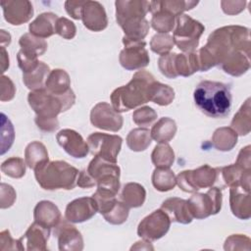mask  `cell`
<instances>
[{"label":"cell","mask_w":251,"mask_h":251,"mask_svg":"<svg viewBox=\"0 0 251 251\" xmlns=\"http://www.w3.org/2000/svg\"><path fill=\"white\" fill-rule=\"evenodd\" d=\"M250 29L241 25H227L214 30L205 46L197 53L199 72H206L215 66H221L233 51L250 54Z\"/></svg>","instance_id":"6da1fadb"},{"label":"cell","mask_w":251,"mask_h":251,"mask_svg":"<svg viewBox=\"0 0 251 251\" xmlns=\"http://www.w3.org/2000/svg\"><path fill=\"white\" fill-rule=\"evenodd\" d=\"M193 98L196 107L206 116L214 119L226 118L231 109L230 88L220 81L202 80L197 84Z\"/></svg>","instance_id":"7a4b0ae2"},{"label":"cell","mask_w":251,"mask_h":251,"mask_svg":"<svg viewBox=\"0 0 251 251\" xmlns=\"http://www.w3.org/2000/svg\"><path fill=\"white\" fill-rule=\"evenodd\" d=\"M155 77L147 71L136 72L131 80L116 88L111 94L113 108L119 112H127L150 101L149 93Z\"/></svg>","instance_id":"3957f363"},{"label":"cell","mask_w":251,"mask_h":251,"mask_svg":"<svg viewBox=\"0 0 251 251\" xmlns=\"http://www.w3.org/2000/svg\"><path fill=\"white\" fill-rule=\"evenodd\" d=\"M116 20L128 38L143 40L149 31V22L145 19L150 10V2L144 0H118Z\"/></svg>","instance_id":"277c9868"},{"label":"cell","mask_w":251,"mask_h":251,"mask_svg":"<svg viewBox=\"0 0 251 251\" xmlns=\"http://www.w3.org/2000/svg\"><path fill=\"white\" fill-rule=\"evenodd\" d=\"M78 170L65 161L46 162L34 170L37 183L46 190L73 189L76 185Z\"/></svg>","instance_id":"5b68a950"},{"label":"cell","mask_w":251,"mask_h":251,"mask_svg":"<svg viewBox=\"0 0 251 251\" xmlns=\"http://www.w3.org/2000/svg\"><path fill=\"white\" fill-rule=\"evenodd\" d=\"M27 101L37 118L55 119L60 113L69 110L75 104V95L73 90L64 95H55L42 88L30 91Z\"/></svg>","instance_id":"8992f818"},{"label":"cell","mask_w":251,"mask_h":251,"mask_svg":"<svg viewBox=\"0 0 251 251\" xmlns=\"http://www.w3.org/2000/svg\"><path fill=\"white\" fill-rule=\"evenodd\" d=\"M205 26L191 17L181 14L176 19V28L173 39L178 49L184 53L193 52L199 44V39Z\"/></svg>","instance_id":"52a82bcc"},{"label":"cell","mask_w":251,"mask_h":251,"mask_svg":"<svg viewBox=\"0 0 251 251\" xmlns=\"http://www.w3.org/2000/svg\"><path fill=\"white\" fill-rule=\"evenodd\" d=\"M86 171L95 180L97 188L118 194L120 190L121 170L117 163L95 156L90 161Z\"/></svg>","instance_id":"ba28073f"},{"label":"cell","mask_w":251,"mask_h":251,"mask_svg":"<svg viewBox=\"0 0 251 251\" xmlns=\"http://www.w3.org/2000/svg\"><path fill=\"white\" fill-rule=\"evenodd\" d=\"M223 194L221 188L211 186L205 193L194 192L187 200L188 209L193 218L202 220L221 211Z\"/></svg>","instance_id":"9c48e42d"},{"label":"cell","mask_w":251,"mask_h":251,"mask_svg":"<svg viewBox=\"0 0 251 251\" xmlns=\"http://www.w3.org/2000/svg\"><path fill=\"white\" fill-rule=\"evenodd\" d=\"M217 178L216 168L203 165L195 170H186L176 176V184L184 192L194 193L201 188L211 187Z\"/></svg>","instance_id":"30bf717a"},{"label":"cell","mask_w":251,"mask_h":251,"mask_svg":"<svg viewBox=\"0 0 251 251\" xmlns=\"http://www.w3.org/2000/svg\"><path fill=\"white\" fill-rule=\"evenodd\" d=\"M89 152L109 162L117 163L118 154L122 148L123 139L116 134L93 132L87 137Z\"/></svg>","instance_id":"8fae6325"},{"label":"cell","mask_w":251,"mask_h":251,"mask_svg":"<svg viewBox=\"0 0 251 251\" xmlns=\"http://www.w3.org/2000/svg\"><path fill=\"white\" fill-rule=\"evenodd\" d=\"M125 48L121 51L119 61L121 66L127 71H135L148 66L150 58L145 49L146 42L123 37Z\"/></svg>","instance_id":"7c38bea8"},{"label":"cell","mask_w":251,"mask_h":251,"mask_svg":"<svg viewBox=\"0 0 251 251\" xmlns=\"http://www.w3.org/2000/svg\"><path fill=\"white\" fill-rule=\"evenodd\" d=\"M171 220L162 210L158 209L146 216L137 226V234L148 241H155L162 238L170 229Z\"/></svg>","instance_id":"4fadbf2b"},{"label":"cell","mask_w":251,"mask_h":251,"mask_svg":"<svg viewBox=\"0 0 251 251\" xmlns=\"http://www.w3.org/2000/svg\"><path fill=\"white\" fill-rule=\"evenodd\" d=\"M90 122L95 127L113 132L119 131L124 124L121 114L107 102H99L92 108Z\"/></svg>","instance_id":"5bb4252c"},{"label":"cell","mask_w":251,"mask_h":251,"mask_svg":"<svg viewBox=\"0 0 251 251\" xmlns=\"http://www.w3.org/2000/svg\"><path fill=\"white\" fill-rule=\"evenodd\" d=\"M217 178L219 181V188L241 186L250 189L251 170H245L237 164H231L226 167L216 168Z\"/></svg>","instance_id":"9a60e30c"},{"label":"cell","mask_w":251,"mask_h":251,"mask_svg":"<svg viewBox=\"0 0 251 251\" xmlns=\"http://www.w3.org/2000/svg\"><path fill=\"white\" fill-rule=\"evenodd\" d=\"M97 212V205L92 197H80L67 205L65 218L69 223L78 224L90 220Z\"/></svg>","instance_id":"2e32d148"},{"label":"cell","mask_w":251,"mask_h":251,"mask_svg":"<svg viewBox=\"0 0 251 251\" xmlns=\"http://www.w3.org/2000/svg\"><path fill=\"white\" fill-rule=\"evenodd\" d=\"M5 20L13 25H21L28 22L33 15V8L27 0L1 1Z\"/></svg>","instance_id":"e0dca14e"},{"label":"cell","mask_w":251,"mask_h":251,"mask_svg":"<svg viewBox=\"0 0 251 251\" xmlns=\"http://www.w3.org/2000/svg\"><path fill=\"white\" fill-rule=\"evenodd\" d=\"M56 139L58 144L72 157L84 158L89 153V147L87 142L84 141L82 136L75 130L65 128L60 130Z\"/></svg>","instance_id":"ac0fdd59"},{"label":"cell","mask_w":251,"mask_h":251,"mask_svg":"<svg viewBox=\"0 0 251 251\" xmlns=\"http://www.w3.org/2000/svg\"><path fill=\"white\" fill-rule=\"evenodd\" d=\"M55 235L58 239L60 251H81L83 238L78 229L67 222L61 221L55 227Z\"/></svg>","instance_id":"d6986e66"},{"label":"cell","mask_w":251,"mask_h":251,"mask_svg":"<svg viewBox=\"0 0 251 251\" xmlns=\"http://www.w3.org/2000/svg\"><path fill=\"white\" fill-rule=\"evenodd\" d=\"M50 229L36 222H33L25 233L19 238L21 250H47V241Z\"/></svg>","instance_id":"ffe728a7"},{"label":"cell","mask_w":251,"mask_h":251,"mask_svg":"<svg viewBox=\"0 0 251 251\" xmlns=\"http://www.w3.org/2000/svg\"><path fill=\"white\" fill-rule=\"evenodd\" d=\"M81 20L83 25L91 31H101L108 25V18L104 7L98 1H85Z\"/></svg>","instance_id":"44dd1931"},{"label":"cell","mask_w":251,"mask_h":251,"mask_svg":"<svg viewBox=\"0 0 251 251\" xmlns=\"http://www.w3.org/2000/svg\"><path fill=\"white\" fill-rule=\"evenodd\" d=\"M229 205L232 214L240 220H248L251 217L250 189L234 186L229 190Z\"/></svg>","instance_id":"7402d4cb"},{"label":"cell","mask_w":251,"mask_h":251,"mask_svg":"<svg viewBox=\"0 0 251 251\" xmlns=\"http://www.w3.org/2000/svg\"><path fill=\"white\" fill-rule=\"evenodd\" d=\"M161 209L169 216L171 222L187 225L192 222V215L188 209L187 200L178 197L168 198L163 201Z\"/></svg>","instance_id":"603a6c76"},{"label":"cell","mask_w":251,"mask_h":251,"mask_svg":"<svg viewBox=\"0 0 251 251\" xmlns=\"http://www.w3.org/2000/svg\"><path fill=\"white\" fill-rule=\"evenodd\" d=\"M33 218L34 222L52 228L56 227L61 222V212L53 202L42 200L34 207Z\"/></svg>","instance_id":"cb8c5ba5"},{"label":"cell","mask_w":251,"mask_h":251,"mask_svg":"<svg viewBox=\"0 0 251 251\" xmlns=\"http://www.w3.org/2000/svg\"><path fill=\"white\" fill-rule=\"evenodd\" d=\"M221 68L232 76H240L250 69V54L233 51L224 60Z\"/></svg>","instance_id":"d4e9b609"},{"label":"cell","mask_w":251,"mask_h":251,"mask_svg":"<svg viewBox=\"0 0 251 251\" xmlns=\"http://www.w3.org/2000/svg\"><path fill=\"white\" fill-rule=\"evenodd\" d=\"M58 19V16L51 12L40 14L33 22L29 24V33L43 39L53 35L56 33L55 28Z\"/></svg>","instance_id":"484cf974"},{"label":"cell","mask_w":251,"mask_h":251,"mask_svg":"<svg viewBox=\"0 0 251 251\" xmlns=\"http://www.w3.org/2000/svg\"><path fill=\"white\" fill-rule=\"evenodd\" d=\"M149 12L152 14L150 24L156 31L159 33H168L174 29L176 19L174 14L156 6L154 1L150 2Z\"/></svg>","instance_id":"4316f807"},{"label":"cell","mask_w":251,"mask_h":251,"mask_svg":"<svg viewBox=\"0 0 251 251\" xmlns=\"http://www.w3.org/2000/svg\"><path fill=\"white\" fill-rule=\"evenodd\" d=\"M69 74L62 69L52 70L45 83V89L55 95H64L72 90Z\"/></svg>","instance_id":"83f0119b"},{"label":"cell","mask_w":251,"mask_h":251,"mask_svg":"<svg viewBox=\"0 0 251 251\" xmlns=\"http://www.w3.org/2000/svg\"><path fill=\"white\" fill-rule=\"evenodd\" d=\"M176 122L169 118H161L151 128L150 134L151 138L158 143H168L176 135Z\"/></svg>","instance_id":"f1b7e54d"},{"label":"cell","mask_w":251,"mask_h":251,"mask_svg":"<svg viewBox=\"0 0 251 251\" xmlns=\"http://www.w3.org/2000/svg\"><path fill=\"white\" fill-rule=\"evenodd\" d=\"M145 198V188L137 182H128L125 184L121 193V201L126 204L129 209L142 206Z\"/></svg>","instance_id":"f546056e"},{"label":"cell","mask_w":251,"mask_h":251,"mask_svg":"<svg viewBox=\"0 0 251 251\" xmlns=\"http://www.w3.org/2000/svg\"><path fill=\"white\" fill-rule=\"evenodd\" d=\"M50 72V68L47 64L44 62H39L38 66L33 71L23 74V81L25 85L31 91L42 89L45 87V83Z\"/></svg>","instance_id":"4dcf8cb0"},{"label":"cell","mask_w":251,"mask_h":251,"mask_svg":"<svg viewBox=\"0 0 251 251\" xmlns=\"http://www.w3.org/2000/svg\"><path fill=\"white\" fill-rule=\"evenodd\" d=\"M25 161L28 168L33 171L40 165L49 161L45 145L39 141H32L27 144L25 150Z\"/></svg>","instance_id":"1f68e13d"},{"label":"cell","mask_w":251,"mask_h":251,"mask_svg":"<svg viewBox=\"0 0 251 251\" xmlns=\"http://www.w3.org/2000/svg\"><path fill=\"white\" fill-rule=\"evenodd\" d=\"M237 136L231 127H219L212 135V144L219 151H230L237 143Z\"/></svg>","instance_id":"d6a6232c"},{"label":"cell","mask_w":251,"mask_h":251,"mask_svg":"<svg viewBox=\"0 0 251 251\" xmlns=\"http://www.w3.org/2000/svg\"><path fill=\"white\" fill-rule=\"evenodd\" d=\"M175 70L178 75L189 76L195 72H199V64L196 52H188L182 54H176Z\"/></svg>","instance_id":"836d02e7"},{"label":"cell","mask_w":251,"mask_h":251,"mask_svg":"<svg viewBox=\"0 0 251 251\" xmlns=\"http://www.w3.org/2000/svg\"><path fill=\"white\" fill-rule=\"evenodd\" d=\"M251 106L250 98L242 104L240 109L234 115L230 127L237 133V135H247L251 129Z\"/></svg>","instance_id":"e575fe53"},{"label":"cell","mask_w":251,"mask_h":251,"mask_svg":"<svg viewBox=\"0 0 251 251\" xmlns=\"http://www.w3.org/2000/svg\"><path fill=\"white\" fill-rule=\"evenodd\" d=\"M152 138L147 127H137L129 131L126 136V144L128 148L135 152L144 151L151 144Z\"/></svg>","instance_id":"d590c367"},{"label":"cell","mask_w":251,"mask_h":251,"mask_svg":"<svg viewBox=\"0 0 251 251\" xmlns=\"http://www.w3.org/2000/svg\"><path fill=\"white\" fill-rule=\"evenodd\" d=\"M152 184L158 191H169L176 185V176L170 169L156 168L152 174Z\"/></svg>","instance_id":"8d00e7d4"},{"label":"cell","mask_w":251,"mask_h":251,"mask_svg":"<svg viewBox=\"0 0 251 251\" xmlns=\"http://www.w3.org/2000/svg\"><path fill=\"white\" fill-rule=\"evenodd\" d=\"M19 44L21 50L26 54L38 57L47 50V42L43 38L36 37L30 33H25L20 37Z\"/></svg>","instance_id":"74e56055"},{"label":"cell","mask_w":251,"mask_h":251,"mask_svg":"<svg viewBox=\"0 0 251 251\" xmlns=\"http://www.w3.org/2000/svg\"><path fill=\"white\" fill-rule=\"evenodd\" d=\"M149 98L150 101L155 104L160 106H168L175 99V91L171 86L155 80L151 84Z\"/></svg>","instance_id":"f35d334b"},{"label":"cell","mask_w":251,"mask_h":251,"mask_svg":"<svg viewBox=\"0 0 251 251\" xmlns=\"http://www.w3.org/2000/svg\"><path fill=\"white\" fill-rule=\"evenodd\" d=\"M152 163L156 168L170 169L175 161V153L168 143H159L151 154Z\"/></svg>","instance_id":"ab89813d"},{"label":"cell","mask_w":251,"mask_h":251,"mask_svg":"<svg viewBox=\"0 0 251 251\" xmlns=\"http://www.w3.org/2000/svg\"><path fill=\"white\" fill-rule=\"evenodd\" d=\"M25 161L22 158L11 157L2 163L1 171L10 177L21 178L25 174Z\"/></svg>","instance_id":"60d3db41"},{"label":"cell","mask_w":251,"mask_h":251,"mask_svg":"<svg viewBox=\"0 0 251 251\" xmlns=\"http://www.w3.org/2000/svg\"><path fill=\"white\" fill-rule=\"evenodd\" d=\"M155 5L165 9L172 14H174L176 17H178L183 12L191 10L194 8L198 1H183V0H170V1H154Z\"/></svg>","instance_id":"b9f144b4"},{"label":"cell","mask_w":251,"mask_h":251,"mask_svg":"<svg viewBox=\"0 0 251 251\" xmlns=\"http://www.w3.org/2000/svg\"><path fill=\"white\" fill-rule=\"evenodd\" d=\"M129 208L124 204L121 200H117L115 205L103 215L106 222L112 225H122L124 224L128 217Z\"/></svg>","instance_id":"7bdbcfd3"},{"label":"cell","mask_w":251,"mask_h":251,"mask_svg":"<svg viewBox=\"0 0 251 251\" xmlns=\"http://www.w3.org/2000/svg\"><path fill=\"white\" fill-rule=\"evenodd\" d=\"M175 45L173 36L168 33H157L150 41L151 50L158 55H166L170 53L171 49Z\"/></svg>","instance_id":"ee69618b"},{"label":"cell","mask_w":251,"mask_h":251,"mask_svg":"<svg viewBox=\"0 0 251 251\" xmlns=\"http://www.w3.org/2000/svg\"><path fill=\"white\" fill-rule=\"evenodd\" d=\"M157 119V113L149 106H143L136 109L132 114V121L140 127L151 126Z\"/></svg>","instance_id":"f6af8a7d"},{"label":"cell","mask_w":251,"mask_h":251,"mask_svg":"<svg viewBox=\"0 0 251 251\" xmlns=\"http://www.w3.org/2000/svg\"><path fill=\"white\" fill-rule=\"evenodd\" d=\"M176 53H168L163 55L158 60V68L162 75L168 78H176L177 76L175 70V57Z\"/></svg>","instance_id":"bcb514c9"},{"label":"cell","mask_w":251,"mask_h":251,"mask_svg":"<svg viewBox=\"0 0 251 251\" xmlns=\"http://www.w3.org/2000/svg\"><path fill=\"white\" fill-rule=\"evenodd\" d=\"M225 250H249L250 238L243 234H232L228 236L224 245Z\"/></svg>","instance_id":"7dc6e473"},{"label":"cell","mask_w":251,"mask_h":251,"mask_svg":"<svg viewBox=\"0 0 251 251\" xmlns=\"http://www.w3.org/2000/svg\"><path fill=\"white\" fill-rule=\"evenodd\" d=\"M55 31L65 39H73L76 33L75 25L67 18H59Z\"/></svg>","instance_id":"c3c4849f"},{"label":"cell","mask_w":251,"mask_h":251,"mask_svg":"<svg viewBox=\"0 0 251 251\" xmlns=\"http://www.w3.org/2000/svg\"><path fill=\"white\" fill-rule=\"evenodd\" d=\"M17 60H18V65L20 69L23 71V74H26L33 71L39 64L37 57L26 54L22 50L18 52Z\"/></svg>","instance_id":"681fc988"},{"label":"cell","mask_w":251,"mask_h":251,"mask_svg":"<svg viewBox=\"0 0 251 251\" xmlns=\"http://www.w3.org/2000/svg\"><path fill=\"white\" fill-rule=\"evenodd\" d=\"M16 200V191L15 189L4 182L1 183V195H0V206L2 209L11 207Z\"/></svg>","instance_id":"f907efd6"},{"label":"cell","mask_w":251,"mask_h":251,"mask_svg":"<svg viewBox=\"0 0 251 251\" xmlns=\"http://www.w3.org/2000/svg\"><path fill=\"white\" fill-rule=\"evenodd\" d=\"M16 93V88L13 81L10 77L6 75L1 76V97L0 100L2 102L10 101L14 98Z\"/></svg>","instance_id":"816d5d0a"},{"label":"cell","mask_w":251,"mask_h":251,"mask_svg":"<svg viewBox=\"0 0 251 251\" xmlns=\"http://www.w3.org/2000/svg\"><path fill=\"white\" fill-rule=\"evenodd\" d=\"M0 249L1 250H21L19 239L15 240L12 238L10 231L5 229L0 233Z\"/></svg>","instance_id":"f5cc1de1"},{"label":"cell","mask_w":251,"mask_h":251,"mask_svg":"<svg viewBox=\"0 0 251 251\" xmlns=\"http://www.w3.org/2000/svg\"><path fill=\"white\" fill-rule=\"evenodd\" d=\"M85 1H73L69 0L65 2V9L66 12L75 20H81V12Z\"/></svg>","instance_id":"db71d44e"},{"label":"cell","mask_w":251,"mask_h":251,"mask_svg":"<svg viewBox=\"0 0 251 251\" xmlns=\"http://www.w3.org/2000/svg\"><path fill=\"white\" fill-rule=\"evenodd\" d=\"M222 9L227 15H236L244 10L246 1H222Z\"/></svg>","instance_id":"11a10c76"},{"label":"cell","mask_w":251,"mask_h":251,"mask_svg":"<svg viewBox=\"0 0 251 251\" xmlns=\"http://www.w3.org/2000/svg\"><path fill=\"white\" fill-rule=\"evenodd\" d=\"M37 127L45 132H53L59 127V121L57 118L55 119H40L35 117L34 120Z\"/></svg>","instance_id":"9f6ffc18"},{"label":"cell","mask_w":251,"mask_h":251,"mask_svg":"<svg viewBox=\"0 0 251 251\" xmlns=\"http://www.w3.org/2000/svg\"><path fill=\"white\" fill-rule=\"evenodd\" d=\"M250 145H247L245 147H243L238 155H237V159L235 164L239 165L240 167H242L245 170H251V149H250Z\"/></svg>","instance_id":"6f0895ef"},{"label":"cell","mask_w":251,"mask_h":251,"mask_svg":"<svg viewBox=\"0 0 251 251\" xmlns=\"http://www.w3.org/2000/svg\"><path fill=\"white\" fill-rule=\"evenodd\" d=\"M76 185H78L81 188H90V187L95 186L96 182L93 179V177L88 174V172L86 170H82L78 174L77 180H76Z\"/></svg>","instance_id":"680465c9"},{"label":"cell","mask_w":251,"mask_h":251,"mask_svg":"<svg viewBox=\"0 0 251 251\" xmlns=\"http://www.w3.org/2000/svg\"><path fill=\"white\" fill-rule=\"evenodd\" d=\"M140 249L141 250H149V249L153 250L154 247L150 244V241L145 240V239L135 242V244L130 247V250H140Z\"/></svg>","instance_id":"91938a15"},{"label":"cell","mask_w":251,"mask_h":251,"mask_svg":"<svg viewBox=\"0 0 251 251\" xmlns=\"http://www.w3.org/2000/svg\"><path fill=\"white\" fill-rule=\"evenodd\" d=\"M1 65H2V73H4L9 68V57L6 52L5 47L1 46Z\"/></svg>","instance_id":"94428289"},{"label":"cell","mask_w":251,"mask_h":251,"mask_svg":"<svg viewBox=\"0 0 251 251\" xmlns=\"http://www.w3.org/2000/svg\"><path fill=\"white\" fill-rule=\"evenodd\" d=\"M1 45L5 47V45H9L11 43V35L9 32H6L4 29H1Z\"/></svg>","instance_id":"6125c7cd"}]
</instances>
